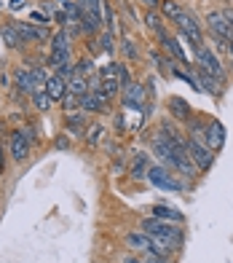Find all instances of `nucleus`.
Instances as JSON below:
<instances>
[{
  "mask_svg": "<svg viewBox=\"0 0 233 263\" xmlns=\"http://www.w3.org/2000/svg\"><path fill=\"white\" fill-rule=\"evenodd\" d=\"M142 231L150 236V250L161 255H177L185 245V231L177 223H164L158 218H142Z\"/></svg>",
  "mask_w": 233,
  "mask_h": 263,
  "instance_id": "f257e3e1",
  "label": "nucleus"
},
{
  "mask_svg": "<svg viewBox=\"0 0 233 263\" xmlns=\"http://www.w3.org/2000/svg\"><path fill=\"white\" fill-rule=\"evenodd\" d=\"M193 67L204 70V73H209L212 78H217L223 86H228V70L223 67V62H220V54H217L209 43L193 46Z\"/></svg>",
  "mask_w": 233,
  "mask_h": 263,
  "instance_id": "f03ea898",
  "label": "nucleus"
},
{
  "mask_svg": "<svg viewBox=\"0 0 233 263\" xmlns=\"http://www.w3.org/2000/svg\"><path fill=\"white\" fill-rule=\"evenodd\" d=\"M174 27H177V32L182 35L185 41H188L190 46H199V43H204L206 41V32H204V25L199 22V16L193 14V11H188V8H182L180 11V16L172 22Z\"/></svg>",
  "mask_w": 233,
  "mask_h": 263,
  "instance_id": "7ed1b4c3",
  "label": "nucleus"
},
{
  "mask_svg": "<svg viewBox=\"0 0 233 263\" xmlns=\"http://www.w3.org/2000/svg\"><path fill=\"white\" fill-rule=\"evenodd\" d=\"M145 180L150 185L161 188V191H172V194H182V191H188V183H182L180 175H174L172 170H166V166H161V164H150Z\"/></svg>",
  "mask_w": 233,
  "mask_h": 263,
  "instance_id": "20e7f679",
  "label": "nucleus"
},
{
  "mask_svg": "<svg viewBox=\"0 0 233 263\" xmlns=\"http://www.w3.org/2000/svg\"><path fill=\"white\" fill-rule=\"evenodd\" d=\"M185 151H188L190 161L196 164V170H199V175H206V172L215 166L217 153H215V151H209L201 140H190V137H188V145H185Z\"/></svg>",
  "mask_w": 233,
  "mask_h": 263,
  "instance_id": "39448f33",
  "label": "nucleus"
},
{
  "mask_svg": "<svg viewBox=\"0 0 233 263\" xmlns=\"http://www.w3.org/2000/svg\"><path fill=\"white\" fill-rule=\"evenodd\" d=\"M145 102H147V91L142 83H126L121 89V105H123V113H142L145 110Z\"/></svg>",
  "mask_w": 233,
  "mask_h": 263,
  "instance_id": "423d86ee",
  "label": "nucleus"
},
{
  "mask_svg": "<svg viewBox=\"0 0 233 263\" xmlns=\"http://www.w3.org/2000/svg\"><path fill=\"white\" fill-rule=\"evenodd\" d=\"M204 32L206 35H217V38H225V41H233V27L228 25V19L223 14V8L217 11H209V14L204 16Z\"/></svg>",
  "mask_w": 233,
  "mask_h": 263,
  "instance_id": "0eeeda50",
  "label": "nucleus"
},
{
  "mask_svg": "<svg viewBox=\"0 0 233 263\" xmlns=\"http://www.w3.org/2000/svg\"><path fill=\"white\" fill-rule=\"evenodd\" d=\"M99 78H102V94L108 100H115V97H121V89H123V83L118 78V62H110V65H104L99 67Z\"/></svg>",
  "mask_w": 233,
  "mask_h": 263,
  "instance_id": "6e6552de",
  "label": "nucleus"
},
{
  "mask_svg": "<svg viewBox=\"0 0 233 263\" xmlns=\"http://www.w3.org/2000/svg\"><path fill=\"white\" fill-rule=\"evenodd\" d=\"M158 46H161V54H166L169 59H174V62H177V65H182L185 70H193V62H190V57L185 54V49L180 46V41L174 38L172 32H166L164 38L158 41Z\"/></svg>",
  "mask_w": 233,
  "mask_h": 263,
  "instance_id": "1a4fd4ad",
  "label": "nucleus"
},
{
  "mask_svg": "<svg viewBox=\"0 0 233 263\" xmlns=\"http://www.w3.org/2000/svg\"><path fill=\"white\" fill-rule=\"evenodd\" d=\"M16 25V32L22 43H43V41H51V30L46 25H32V22H14Z\"/></svg>",
  "mask_w": 233,
  "mask_h": 263,
  "instance_id": "9d476101",
  "label": "nucleus"
},
{
  "mask_svg": "<svg viewBox=\"0 0 233 263\" xmlns=\"http://www.w3.org/2000/svg\"><path fill=\"white\" fill-rule=\"evenodd\" d=\"M204 145L209 151L220 153L225 148V126L217 118H206V129H204Z\"/></svg>",
  "mask_w": 233,
  "mask_h": 263,
  "instance_id": "9b49d317",
  "label": "nucleus"
},
{
  "mask_svg": "<svg viewBox=\"0 0 233 263\" xmlns=\"http://www.w3.org/2000/svg\"><path fill=\"white\" fill-rule=\"evenodd\" d=\"M32 151V137L27 135L25 129H14L11 132V156L14 161H25Z\"/></svg>",
  "mask_w": 233,
  "mask_h": 263,
  "instance_id": "f8f14e48",
  "label": "nucleus"
},
{
  "mask_svg": "<svg viewBox=\"0 0 233 263\" xmlns=\"http://www.w3.org/2000/svg\"><path fill=\"white\" fill-rule=\"evenodd\" d=\"M80 113H99V116H104V113H110V100L104 97V94H99V91H89V94L80 97Z\"/></svg>",
  "mask_w": 233,
  "mask_h": 263,
  "instance_id": "ddd939ff",
  "label": "nucleus"
},
{
  "mask_svg": "<svg viewBox=\"0 0 233 263\" xmlns=\"http://www.w3.org/2000/svg\"><path fill=\"white\" fill-rule=\"evenodd\" d=\"M166 110H169V118H172V121H180V124H185V121H188V118L193 116L190 102L185 100V97H180V94H172V97L166 100Z\"/></svg>",
  "mask_w": 233,
  "mask_h": 263,
  "instance_id": "4468645a",
  "label": "nucleus"
},
{
  "mask_svg": "<svg viewBox=\"0 0 233 263\" xmlns=\"http://www.w3.org/2000/svg\"><path fill=\"white\" fill-rule=\"evenodd\" d=\"M150 170V153L147 151H134L129 159V175L134 180H145V175Z\"/></svg>",
  "mask_w": 233,
  "mask_h": 263,
  "instance_id": "2eb2a0df",
  "label": "nucleus"
},
{
  "mask_svg": "<svg viewBox=\"0 0 233 263\" xmlns=\"http://www.w3.org/2000/svg\"><path fill=\"white\" fill-rule=\"evenodd\" d=\"M14 81H16V89L19 91H25V94H35V91H43V86L38 81H35V76H32V70L30 67H25V70H16L14 73Z\"/></svg>",
  "mask_w": 233,
  "mask_h": 263,
  "instance_id": "dca6fc26",
  "label": "nucleus"
},
{
  "mask_svg": "<svg viewBox=\"0 0 233 263\" xmlns=\"http://www.w3.org/2000/svg\"><path fill=\"white\" fill-rule=\"evenodd\" d=\"M43 91L49 94V100H51V102H62V100H65V94H67V83H65V78H59V76L54 73V76L46 78Z\"/></svg>",
  "mask_w": 233,
  "mask_h": 263,
  "instance_id": "f3484780",
  "label": "nucleus"
},
{
  "mask_svg": "<svg viewBox=\"0 0 233 263\" xmlns=\"http://www.w3.org/2000/svg\"><path fill=\"white\" fill-rule=\"evenodd\" d=\"M123 245L132 250V253H139V255H145L147 250H150V236L145 231H129L123 236Z\"/></svg>",
  "mask_w": 233,
  "mask_h": 263,
  "instance_id": "a211bd4d",
  "label": "nucleus"
},
{
  "mask_svg": "<svg viewBox=\"0 0 233 263\" xmlns=\"http://www.w3.org/2000/svg\"><path fill=\"white\" fill-rule=\"evenodd\" d=\"M150 215H153V218H158V220H164V223H177V226L185 223V215H182L180 210L169 207V204H153Z\"/></svg>",
  "mask_w": 233,
  "mask_h": 263,
  "instance_id": "6ab92c4d",
  "label": "nucleus"
},
{
  "mask_svg": "<svg viewBox=\"0 0 233 263\" xmlns=\"http://www.w3.org/2000/svg\"><path fill=\"white\" fill-rule=\"evenodd\" d=\"M204 129H206V118H204L201 113H193L188 121H185V137L201 140V142H204Z\"/></svg>",
  "mask_w": 233,
  "mask_h": 263,
  "instance_id": "aec40b11",
  "label": "nucleus"
},
{
  "mask_svg": "<svg viewBox=\"0 0 233 263\" xmlns=\"http://www.w3.org/2000/svg\"><path fill=\"white\" fill-rule=\"evenodd\" d=\"M86 126H89L86 113H67V118H65V129L70 132V135L83 137V135H86Z\"/></svg>",
  "mask_w": 233,
  "mask_h": 263,
  "instance_id": "412c9836",
  "label": "nucleus"
},
{
  "mask_svg": "<svg viewBox=\"0 0 233 263\" xmlns=\"http://www.w3.org/2000/svg\"><path fill=\"white\" fill-rule=\"evenodd\" d=\"M145 27H147V32L156 35V41H161L169 32L166 25H164V16H161L158 11H147V14H145Z\"/></svg>",
  "mask_w": 233,
  "mask_h": 263,
  "instance_id": "4be33fe9",
  "label": "nucleus"
},
{
  "mask_svg": "<svg viewBox=\"0 0 233 263\" xmlns=\"http://www.w3.org/2000/svg\"><path fill=\"white\" fill-rule=\"evenodd\" d=\"M0 38H3V43L8 46V49H14V51L25 49V43H22V38H19V32H16V25H14V22H8V25H0Z\"/></svg>",
  "mask_w": 233,
  "mask_h": 263,
  "instance_id": "5701e85b",
  "label": "nucleus"
},
{
  "mask_svg": "<svg viewBox=\"0 0 233 263\" xmlns=\"http://www.w3.org/2000/svg\"><path fill=\"white\" fill-rule=\"evenodd\" d=\"M67 94H75V97H83V94H89V78H83V76H70L67 81Z\"/></svg>",
  "mask_w": 233,
  "mask_h": 263,
  "instance_id": "b1692460",
  "label": "nucleus"
},
{
  "mask_svg": "<svg viewBox=\"0 0 233 263\" xmlns=\"http://www.w3.org/2000/svg\"><path fill=\"white\" fill-rule=\"evenodd\" d=\"M97 46H99V51H104L108 57H113L115 49H118V46H115V35L110 30H99L97 32Z\"/></svg>",
  "mask_w": 233,
  "mask_h": 263,
  "instance_id": "393cba45",
  "label": "nucleus"
},
{
  "mask_svg": "<svg viewBox=\"0 0 233 263\" xmlns=\"http://www.w3.org/2000/svg\"><path fill=\"white\" fill-rule=\"evenodd\" d=\"M108 135V129H104L102 124H91V126H86V135H83V140H86V145L89 148H97L99 142H102V137Z\"/></svg>",
  "mask_w": 233,
  "mask_h": 263,
  "instance_id": "a878e982",
  "label": "nucleus"
},
{
  "mask_svg": "<svg viewBox=\"0 0 233 263\" xmlns=\"http://www.w3.org/2000/svg\"><path fill=\"white\" fill-rule=\"evenodd\" d=\"M73 73H75V76H83V78H91V76L97 73L94 59H91V57H80L78 62L73 65Z\"/></svg>",
  "mask_w": 233,
  "mask_h": 263,
  "instance_id": "bb28decb",
  "label": "nucleus"
},
{
  "mask_svg": "<svg viewBox=\"0 0 233 263\" xmlns=\"http://www.w3.org/2000/svg\"><path fill=\"white\" fill-rule=\"evenodd\" d=\"M158 11H161V16H164V19L174 22V19L180 16V11H182V6L177 3V0H161V6H158Z\"/></svg>",
  "mask_w": 233,
  "mask_h": 263,
  "instance_id": "cd10ccee",
  "label": "nucleus"
},
{
  "mask_svg": "<svg viewBox=\"0 0 233 263\" xmlns=\"http://www.w3.org/2000/svg\"><path fill=\"white\" fill-rule=\"evenodd\" d=\"M118 49H121V54H123L126 59H137V57H139L137 43L129 38V35H123V38H121V46H118Z\"/></svg>",
  "mask_w": 233,
  "mask_h": 263,
  "instance_id": "c85d7f7f",
  "label": "nucleus"
},
{
  "mask_svg": "<svg viewBox=\"0 0 233 263\" xmlns=\"http://www.w3.org/2000/svg\"><path fill=\"white\" fill-rule=\"evenodd\" d=\"M32 97V105H35V110H40V113H46V110H51V100H49V94L46 91H35V94H30Z\"/></svg>",
  "mask_w": 233,
  "mask_h": 263,
  "instance_id": "c756f323",
  "label": "nucleus"
},
{
  "mask_svg": "<svg viewBox=\"0 0 233 263\" xmlns=\"http://www.w3.org/2000/svg\"><path fill=\"white\" fill-rule=\"evenodd\" d=\"M142 263H174V255H161V253L147 250V253L142 255Z\"/></svg>",
  "mask_w": 233,
  "mask_h": 263,
  "instance_id": "7c9ffc66",
  "label": "nucleus"
},
{
  "mask_svg": "<svg viewBox=\"0 0 233 263\" xmlns=\"http://www.w3.org/2000/svg\"><path fill=\"white\" fill-rule=\"evenodd\" d=\"M62 105H65L67 113H80V97H75V94H65Z\"/></svg>",
  "mask_w": 233,
  "mask_h": 263,
  "instance_id": "2f4dec72",
  "label": "nucleus"
},
{
  "mask_svg": "<svg viewBox=\"0 0 233 263\" xmlns=\"http://www.w3.org/2000/svg\"><path fill=\"white\" fill-rule=\"evenodd\" d=\"M54 148H56V151H67V148H70V137H67V135H56Z\"/></svg>",
  "mask_w": 233,
  "mask_h": 263,
  "instance_id": "473e14b6",
  "label": "nucleus"
},
{
  "mask_svg": "<svg viewBox=\"0 0 233 263\" xmlns=\"http://www.w3.org/2000/svg\"><path fill=\"white\" fill-rule=\"evenodd\" d=\"M139 6H145L147 11H156L161 6V0H139Z\"/></svg>",
  "mask_w": 233,
  "mask_h": 263,
  "instance_id": "72a5a7b5",
  "label": "nucleus"
},
{
  "mask_svg": "<svg viewBox=\"0 0 233 263\" xmlns=\"http://www.w3.org/2000/svg\"><path fill=\"white\" fill-rule=\"evenodd\" d=\"M6 172V148H3V142H0V175Z\"/></svg>",
  "mask_w": 233,
  "mask_h": 263,
  "instance_id": "f704fd0d",
  "label": "nucleus"
},
{
  "mask_svg": "<svg viewBox=\"0 0 233 263\" xmlns=\"http://www.w3.org/2000/svg\"><path fill=\"white\" fill-rule=\"evenodd\" d=\"M8 8H11V11H22V8H25V0H11Z\"/></svg>",
  "mask_w": 233,
  "mask_h": 263,
  "instance_id": "c9c22d12",
  "label": "nucleus"
},
{
  "mask_svg": "<svg viewBox=\"0 0 233 263\" xmlns=\"http://www.w3.org/2000/svg\"><path fill=\"white\" fill-rule=\"evenodd\" d=\"M123 263H142V258H137V255H126Z\"/></svg>",
  "mask_w": 233,
  "mask_h": 263,
  "instance_id": "e433bc0d",
  "label": "nucleus"
},
{
  "mask_svg": "<svg viewBox=\"0 0 233 263\" xmlns=\"http://www.w3.org/2000/svg\"><path fill=\"white\" fill-rule=\"evenodd\" d=\"M228 59H230V70H233V41L228 43Z\"/></svg>",
  "mask_w": 233,
  "mask_h": 263,
  "instance_id": "4c0bfd02",
  "label": "nucleus"
},
{
  "mask_svg": "<svg viewBox=\"0 0 233 263\" xmlns=\"http://www.w3.org/2000/svg\"><path fill=\"white\" fill-rule=\"evenodd\" d=\"M56 3H67V0H56Z\"/></svg>",
  "mask_w": 233,
  "mask_h": 263,
  "instance_id": "58836bf2",
  "label": "nucleus"
},
{
  "mask_svg": "<svg viewBox=\"0 0 233 263\" xmlns=\"http://www.w3.org/2000/svg\"><path fill=\"white\" fill-rule=\"evenodd\" d=\"M0 11H3V0H0Z\"/></svg>",
  "mask_w": 233,
  "mask_h": 263,
  "instance_id": "ea45409f",
  "label": "nucleus"
}]
</instances>
